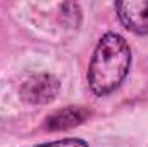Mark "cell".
Listing matches in <instances>:
<instances>
[{
    "mask_svg": "<svg viewBox=\"0 0 148 147\" xmlns=\"http://www.w3.org/2000/svg\"><path fill=\"white\" fill-rule=\"evenodd\" d=\"M114 7L126 30L136 35H148V0L117 2Z\"/></svg>",
    "mask_w": 148,
    "mask_h": 147,
    "instance_id": "3",
    "label": "cell"
},
{
    "mask_svg": "<svg viewBox=\"0 0 148 147\" xmlns=\"http://www.w3.org/2000/svg\"><path fill=\"white\" fill-rule=\"evenodd\" d=\"M131 49L117 33H105L95 47L90 68L88 83L95 95L103 97L112 94L129 73Z\"/></svg>",
    "mask_w": 148,
    "mask_h": 147,
    "instance_id": "1",
    "label": "cell"
},
{
    "mask_svg": "<svg viewBox=\"0 0 148 147\" xmlns=\"http://www.w3.org/2000/svg\"><path fill=\"white\" fill-rule=\"evenodd\" d=\"M33 147H90L86 140L83 139H76V137H66V139H59V140H52V142H45V144H38Z\"/></svg>",
    "mask_w": 148,
    "mask_h": 147,
    "instance_id": "5",
    "label": "cell"
},
{
    "mask_svg": "<svg viewBox=\"0 0 148 147\" xmlns=\"http://www.w3.org/2000/svg\"><path fill=\"white\" fill-rule=\"evenodd\" d=\"M88 118H90V109L71 106V107H64V109L55 111L53 114H50L43 121V128L48 132L66 130V128H73V126L84 123Z\"/></svg>",
    "mask_w": 148,
    "mask_h": 147,
    "instance_id": "4",
    "label": "cell"
},
{
    "mask_svg": "<svg viewBox=\"0 0 148 147\" xmlns=\"http://www.w3.org/2000/svg\"><path fill=\"white\" fill-rule=\"evenodd\" d=\"M60 90V83L52 74H35L21 87V97L31 104L52 102Z\"/></svg>",
    "mask_w": 148,
    "mask_h": 147,
    "instance_id": "2",
    "label": "cell"
}]
</instances>
